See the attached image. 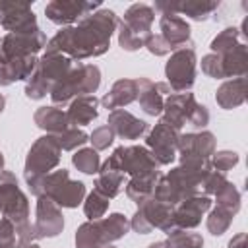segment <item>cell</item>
<instances>
[{"instance_id": "1", "label": "cell", "mask_w": 248, "mask_h": 248, "mask_svg": "<svg viewBox=\"0 0 248 248\" xmlns=\"http://www.w3.org/2000/svg\"><path fill=\"white\" fill-rule=\"evenodd\" d=\"M120 25L116 12L99 8L97 12L81 17L78 25L60 27L48 39L45 52H60L72 60H85L105 54L110 48V39Z\"/></svg>"}, {"instance_id": "2", "label": "cell", "mask_w": 248, "mask_h": 248, "mask_svg": "<svg viewBox=\"0 0 248 248\" xmlns=\"http://www.w3.org/2000/svg\"><path fill=\"white\" fill-rule=\"evenodd\" d=\"M0 213L12 221L19 248H27L37 240L35 229L29 221V200L12 170L0 172Z\"/></svg>"}, {"instance_id": "3", "label": "cell", "mask_w": 248, "mask_h": 248, "mask_svg": "<svg viewBox=\"0 0 248 248\" xmlns=\"http://www.w3.org/2000/svg\"><path fill=\"white\" fill-rule=\"evenodd\" d=\"M60 157L62 149L56 141V136L45 134L33 141V145L27 151L23 167V178L33 196L39 198L43 194V180L60 165Z\"/></svg>"}, {"instance_id": "4", "label": "cell", "mask_w": 248, "mask_h": 248, "mask_svg": "<svg viewBox=\"0 0 248 248\" xmlns=\"http://www.w3.org/2000/svg\"><path fill=\"white\" fill-rule=\"evenodd\" d=\"M74 68V60L60 52H45L29 79L25 81V97L31 101H41L50 95V89Z\"/></svg>"}, {"instance_id": "5", "label": "cell", "mask_w": 248, "mask_h": 248, "mask_svg": "<svg viewBox=\"0 0 248 248\" xmlns=\"http://www.w3.org/2000/svg\"><path fill=\"white\" fill-rule=\"evenodd\" d=\"M101 85V70L95 64H78L74 66L52 89L50 101L54 107H66L76 97L95 95Z\"/></svg>"}, {"instance_id": "6", "label": "cell", "mask_w": 248, "mask_h": 248, "mask_svg": "<svg viewBox=\"0 0 248 248\" xmlns=\"http://www.w3.org/2000/svg\"><path fill=\"white\" fill-rule=\"evenodd\" d=\"M99 170H118L122 174H130L132 178L159 170V163L143 145H120L108 155L105 163H101Z\"/></svg>"}, {"instance_id": "7", "label": "cell", "mask_w": 248, "mask_h": 248, "mask_svg": "<svg viewBox=\"0 0 248 248\" xmlns=\"http://www.w3.org/2000/svg\"><path fill=\"white\" fill-rule=\"evenodd\" d=\"M41 196L50 198L58 207L74 209L79 203H83V200L87 196V190H85V184L81 180H72L70 178V170L58 169V170H52L45 176Z\"/></svg>"}, {"instance_id": "8", "label": "cell", "mask_w": 248, "mask_h": 248, "mask_svg": "<svg viewBox=\"0 0 248 248\" xmlns=\"http://www.w3.org/2000/svg\"><path fill=\"white\" fill-rule=\"evenodd\" d=\"M172 211H174V205L159 202L151 196L149 200L138 205L136 213L130 219V229H134L138 234H149L153 229H159L169 234L170 231L176 229L172 221Z\"/></svg>"}, {"instance_id": "9", "label": "cell", "mask_w": 248, "mask_h": 248, "mask_svg": "<svg viewBox=\"0 0 248 248\" xmlns=\"http://www.w3.org/2000/svg\"><path fill=\"white\" fill-rule=\"evenodd\" d=\"M196 66H198V56L194 45L170 52L165 64V78L172 93H186L194 87Z\"/></svg>"}, {"instance_id": "10", "label": "cell", "mask_w": 248, "mask_h": 248, "mask_svg": "<svg viewBox=\"0 0 248 248\" xmlns=\"http://www.w3.org/2000/svg\"><path fill=\"white\" fill-rule=\"evenodd\" d=\"M46 43L48 39L41 27L27 33H6L0 37V62L37 56L46 46Z\"/></svg>"}, {"instance_id": "11", "label": "cell", "mask_w": 248, "mask_h": 248, "mask_svg": "<svg viewBox=\"0 0 248 248\" xmlns=\"http://www.w3.org/2000/svg\"><path fill=\"white\" fill-rule=\"evenodd\" d=\"M101 8V2L95 0H52L45 6V14L46 17L62 27L74 25L76 21H79L81 17L97 12Z\"/></svg>"}, {"instance_id": "12", "label": "cell", "mask_w": 248, "mask_h": 248, "mask_svg": "<svg viewBox=\"0 0 248 248\" xmlns=\"http://www.w3.org/2000/svg\"><path fill=\"white\" fill-rule=\"evenodd\" d=\"M178 136L180 132L170 128L165 122H157L145 138L147 149L151 151V155L155 157V161L159 163V167L163 165H170L176 159V143H178Z\"/></svg>"}, {"instance_id": "13", "label": "cell", "mask_w": 248, "mask_h": 248, "mask_svg": "<svg viewBox=\"0 0 248 248\" xmlns=\"http://www.w3.org/2000/svg\"><path fill=\"white\" fill-rule=\"evenodd\" d=\"M35 236L39 238H54L64 231V215L62 207H58L50 198L39 196L35 205Z\"/></svg>"}, {"instance_id": "14", "label": "cell", "mask_w": 248, "mask_h": 248, "mask_svg": "<svg viewBox=\"0 0 248 248\" xmlns=\"http://www.w3.org/2000/svg\"><path fill=\"white\" fill-rule=\"evenodd\" d=\"M0 27L8 33H27L39 29L37 16L25 2L0 0Z\"/></svg>"}, {"instance_id": "15", "label": "cell", "mask_w": 248, "mask_h": 248, "mask_svg": "<svg viewBox=\"0 0 248 248\" xmlns=\"http://www.w3.org/2000/svg\"><path fill=\"white\" fill-rule=\"evenodd\" d=\"M200 103L196 101L194 93L186 91V93H170L165 97V105H163V112H161V122L169 124L174 130H182L186 122H190L192 112L196 110Z\"/></svg>"}, {"instance_id": "16", "label": "cell", "mask_w": 248, "mask_h": 248, "mask_svg": "<svg viewBox=\"0 0 248 248\" xmlns=\"http://www.w3.org/2000/svg\"><path fill=\"white\" fill-rule=\"evenodd\" d=\"M211 205H213L211 198L203 196V194L182 200L180 203L174 205V211H172L174 227L176 229H186V231L196 229L202 223V217L211 209Z\"/></svg>"}, {"instance_id": "17", "label": "cell", "mask_w": 248, "mask_h": 248, "mask_svg": "<svg viewBox=\"0 0 248 248\" xmlns=\"http://www.w3.org/2000/svg\"><path fill=\"white\" fill-rule=\"evenodd\" d=\"M138 103L141 107V110L149 116H161L163 112V105H165V97L170 95V87L165 81H151L147 78H138Z\"/></svg>"}, {"instance_id": "18", "label": "cell", "mask_w": 248, "mask_h": 248, "mask_svg": "<svg viewBox=\"0 0 248 248\" xmlns=\"http://www.w3.org/2000/svg\"><path fill=\"white\" fill-rule=\"evenodd\" d=\"M215 147H217V140L209 130L180 134L176 143L178 155L202 157V159H211V155L215 153Z\"/></svg>"}, {"instance_id": "19", "label": "cell", "mask_w": 248, "mask_h": 248, "mask_svg": "<svg viewBox=\"0 0 248 248\" xmlns=\"http://www.w3.org/2000/svg\"><path fill=\"white\" fill-rule=\"evenodd\" d=\"M107 126L114 132V136H118L122 140H140L143 134L149 132V126L145 120L134 116L132 112H128L124 108L110 110L108 118H107Z\"/></svg>"}, {"instance_id": "20", "label": "cell", "mask_w": 248, "mask_h": 248, "mask_svg": "<svg viewBox=\"0 0 248 248\" xmlns=\"http://www.w3.org/2000/svg\"><path fill=\"white\" fill-rule=\"evenodd\" d=\"M159 29H161V37L167 41V45L174 50L178 48H184V46H190L194 45L190 41V35H192V27L190 23L180 17V16H161L159 19Z\"/></svg>"}, {"instance_id": "21", "label": "cell", "mask_w": 248, "mask_h": 248, "mask_svg": "<svg viewBox=\"0 0 248 248\" xmlns=\"http://www.w3.org/2000/svg\"><path fill=\"white\" fill-rule=\"evenodd\" d=\"M155 21V10L153 6L149 4H141V2H136L132 4L126 12H124V17H122V25H126L130 31H134L136 35L140 37H149L151 35V25Z\"/></svg>"}, {"instance_id": "22", "label": "cell", "mask_w": 248, "mask_h": 248, "mask_svg": "<svg viewBox=\"0 0 248 248\" xmlns=\"http://www.w3.org/2000/svg\"><path fill=\"white\" fill-rule=\"evenodd\" d=\"M136 99H138V83H136V79L122 78V79H116L112 83V87L103 95V99L99 103L108 110H116V108H122L126 105L134 103Z\"/></svg>"}, {"instance_id": "23", "label": "cell", "mask_w": 248, "mask_h": 248, "mask_svg": "<svg viewBox=\"0 0 248 248\" xmlns=\"http://www.w3.org/2000/svg\"><path fill=\"white\" fill-rule=\"evenodd\" d=\"M66 116H68L70 126H74V128L91 124L99 116V99L95 95L76 97L70 103V107L66 110Z\"/></svg>"}, {"instance_id": "24", "label": "cell", "mask_w": 248, "mask_h": 248, "mask_svg": "<svg viewBox=\"0 0 248 248\" xmlns=\"http://www.w3.org/2000/svg\"><path fill=\"white\" fill-rule=\"evenodd\" d=\"M244 101H246V78L227 79L215 91V103L225 110L238 108L240 105H244Z\"/></svg>"}, {"instance_id": "25", "label": "cell", "mask_w": 248, "mask_h": 248, "mask_svg": "<svg viewBox=\"0 0 248 248\" xmlns=\"http://www.w3.org/2000/svg\"><path fill=\"white\" fill-rule=\"evenodd\" d=\"M33 120L41 130H45L50 136H58V134H62L64 130L70 128L66 110H62L60 107H54V105L39 107L33 114Z\"/></svg>"}, {"instance_id": "26", "label": "cell", "mask_w": 248, "mask_h": 248, "mask_svg": "<svg viewBox=\"0 0 248 248\" xmlns=\"http://www.w3.org/2000/svg\"><path fill=\"white\" fill-rule=\"evenodd\" d=\"M39 58L29 56V58H19V60H10V62H0V87H8L16 81H27L33 70L37 68Z\"/></svg>"}, {"instance_id": "27", "label": "cell", "mask_w": 248, "mask_h": 248, "mask_svg": "<svg viewBox=\"0 0 248 248\" xmlns=\"http://www.w3.org/2000/svg\"><path fill=\"white\" fill-rule=\"evenodd\" d=\"M221 58V68H223V76L225 78H244L248 72V48L244 43L236 45L232 50L217 54Z\"/></svg>"}, {"instance_id": "28", "label": "cell", "mask_w": 248, "mask_h": 248, "mask_svg": "<svg viewBox=\"0 0 248 248\" xmlns=\"http://www.w3.org/2000/svg\"><path fill=\"white\" fill-rule=\"evenodd\" d=\"M161 176V170H155V172H149V174H141V176H132L126 184H124V190H126V196L134 202V203H141L145 200H149L153 196V190H155V184Z\"/></svg>"}, {"instance_id": "29", "label": "cell", "mask_w": 248, "mask_h": 248, "mask_svg": "<svg viewBox=\"0 0 248 248\" xmlns=\"http://www.w3.org/2000/svg\"><path fill=\"white\" fill-rule=\"evenodd\" d=\"M101 231H103V238L105 244H112L120 238H124V234L130 231V219L122 213H108V217H101Z\"/></svg>"}, {"instance_id": "30", "label": "cell", "mask_w": 248, "mask_h": 248, "mask_svg": "<svg viewBox=\"0 0 248 248\" xmlns=\"http://www.w3.org/2000/svg\"><path fill=\"white\" fill-rule=\"evenodd\" d=\"M219 6H221L219 0H180L178 16L182 14L194 21H205Z\"/></svg>"}, {"instance_id": "31", "label": "cell", "mask_w": 248, "mask_h": 248, "mask_svg": "<svg viewBox=\"0 0 248 248\" xmlns=\"http://www.w3.org/2000/svg\"><path fill=\"white\" fill-rule=\"evenodd\" d=\"M105 238L101 231V223L97 221H85L76 231V248H103Z\"/></svg>"}, {"instance_id": "32", "label": "cell", "mask_w": 248, "mask_h": 248, "mask_svg": "<svg viewBox=\"0 0 248 248\" xmlns=\"http://www.w3.org/2000/svg\"><path fill=\"white\" fill-rule=\"evenodd\" d=\"M124 174L118 172V170H99L97 172V178H95V192L103 194L105 198L112 200L120 194V190L124 188Z\"/></svg>"}, {"instance_id": "33", "label": "cell", "mask_w": 248, "mask_h": 248, "mask_svg": "<svg viewBox=\"0 0 248 248\" xmlns=\"http://www.w3.org/2000/svg\"><path fill=\"white\" fill-rule=\"evenodd\" d=\"M72 165L83 174H97L101 169L99 151H95L93 147H79L72 155Z\"/></svg>"}, {"instance_id": "34", "label": "cell", "mask_w": 248, "mask_h": 248, "mask_svg": "<svg viewBox=\"0 0 248 248\" xmlns=\"http://www.w3.org/2000/svg\"><path fill=\"white\" fill-rule=\"evenodd\" d=\"M165 244H167V248H202L203 236L200 232H194V231L174 229L167 234Z\"/></svg>"}, {"instance_id": "35", "label": "cell", "mask_w": 248, "mask_h": 248, "mask_svg": "<svg viewBox=\"0 0 248 248\" xmlns=\"http://www.w3.org/2000/svg\"><path fill=\"white\" fill-rule=\"evenodd\" d=\"M215 203L227 211H231L232 215H236L240 211V192L232 182H225L221 186V190H217L215 194Z\"/></svg>"}, {"instance_id": "36", "label": "cell", "mask_w": 248, "mask_h": 248, "mask_svg": "<svg viewBox=\"0 0 248 248\" xmlns=\"http://www.w3.org/2000/svg\"><path fill=\"white\" fill-rule=\"evenodd\" d=\"M236 45H240V31L238 27H225L221 33H217L209 45L213 54H223L232 50Z\"/></svg>"}, {"instance_id": "37", "label": "cell", "mask_w": 248, "mask_h": 248, "mask_svg": "<svg viewBox=\"0 0 248 248\" xmlns=\"http://www.w3.org/2000/svg\"><path fill=\"white\" fill-rule=\"evenodd\" d=\"M232 217H234V215H232L231 211H227V209L215 205L213 209H209V215H207V221H205L207 231H209L213 236L225 234V232L229 231L231 223H232Z\"/></svg>"}, {"instance_id": "38", "label": "cell", "mask_w": 248, "mask_h": 248, "mask_svg": "<svg viewBox=\"0 0 248 248\" xmlns=\"http://www.w3.org/2000/svg\"><path fill=\"white\" fill-rule=\"evenodd\" d=\"M108 203H110V200L105 198L103 194H99L95 190L89 192L83 200V213H85L87 221H97V219L105 217V213L108 209Z\"/></svg>"}, {"instance_id": "39", "label": "cell", "mask_w": 248, "mask_h": 248, "mask_svg": "<svg viewBox=\"0 0 248 248\" xmlns=\"http://www.w3.org/2000/svg\"><path fill=\"white\" fill-rule=\"evenodd\" d=\"M56 141H58V145H60L62 151H76V149L83 147L89 141V134H85L79 128L70 126L68 130H64L62 134L56 136Z\"/></svg>"}, {"instance_id": "40", "label": "cell", "mask_w": 248, "mask_h": 248, "mask_svg": "<svg viewBox=\"0 0 248 248\" xmlns=\"http://www.w3.org/2000/svg\"><path fill=\"white\" fill-rule=\"evenodd\" d=\"M145 37H140V35H136L134 31H130L126 25H118V45H120V48L122 50H128V52H136V50H140L143 45H145Z\"/></svg>"}, {"instance_id": "41", "label": "cell", "mask_w": 248, "mask_h": 248, "mask_svg": "<svg viewBox=\"0 0 248 248\" xmlns=\"http://www.w3.org/2000/svg\"><path fill=\"white\" fill-rule=\"evenodd\" d=\"M211 167L215 169V170H219V172H225L227 174V170H231L232 167H236L238 165V153L236 151H231V149H223V151H215L213 155H211Z\"/></svg>"}, {"instance_id": "42", "label": "cell", "mask_w": 248, "mask_h": 248, "mask_svg": "<svg viewBox=\"0 0 248 248\" xmlns=\"http://www.w3.org/2000/svg\"><path fill=\"white\" fill-rule=\"evenodd\" d=\"M89 141H91V147L95 151H103V149H108L114 141V132L105 124V126H99L95 128L91 134H89Z\"/></svg>"}, {"instance_id": "43", "label": "cell", "mask_w": 248, "mask_h": 248, "mask_svg": "<svg viewBox=\"0 0 248 248\" xmlns=\"http://www.w3.org/2000/svg\"><path fill=\"white\" fill-rule=\"evenodd\" d=\"M225 182H229V180H227V174H225V172H219V170H215V169H211V170L203 176V180H202L200 194L211 196V194H215L217 190H221V186H223Z\"/></svg>"}, {"instance_id": "44", "label": "cell", "mask_w": 248, "mask_h": 248, "mask_svg": "<svg viewBox=\"0 0 248 248\" xmlns=\"http://www.w3.org/2000/svg\"><path fill=\"white\" fill-rule=\"evenodd\" d=\"M202 72L207 76V78H213V79H225L223 76V68H221V58L213 52L202 56Z\"/></svg>"}, {"instance_id": "45", "label": "cell", "mask_w": 248, "mask_h": 248, "mask_svg": "<svg viewBox=\"0 0 248 248\" xmlns=\"http://www.w3.org/2000/svg\"><path fill=\"white\" fill-rule=\"evenodd\" d=\"M143 46H145L153 56H167V54L172 52V48L167 45V41H165L159 33H151V35L147 37V41H145Z\"/></svg>"}, {"instance_id": "46", "label": "cell", "mask_w": 248, "mask_h": 248, "mask_svg": "<svg viewBox=\"0 0 248 248\" xmlns=\"http://www.w3.org/2000/svg\"><path fill=\"white\" fill-rule=\"evenodd\" d=\"M188 124H192L194 128H198V130H203L207 124H209V110H207V107L205 105H198L196 107V110L192 112V116H190V122Z\"/></svg>"}, {"instance_id": "47", "label": "cell", "mask_w": 248, "mask_h": 248, "mask_svg": "<svg viewBox=\"0 0 248 248\" xmlns=\"http://www.w3.org/2000/svg\"><path fill=\"white\" fill-rule=\"evenodd\" d=\"M178 4L180 0H157L153 10L161 12V16H178Z\"/></svg>"}, {"instance_id": "48", "label": "cell", "mask_w": 248, "mask_h": 248, "mask_svg": "<svg viewBox=\"0 0 248 248\" xmlns=\"http://www.w3.org/2000/svg\"><path fill=\"white\" fill-rule=\"evenodd\" d=\"M246 240H248L246 232H238L229 240V248H246Z\"/></svg>"}, {"instance_id": "49", "label": "cell", "mask_w": 248, "mask_h": 248, "mask_svg": "<svg viewBox=\"0 0 248 248\" xmlns=\"http://www.w3.org/2000/svg\"><path fill=\"white\" fill-rule=\"evenodd\" d=\"M0 248H19L17 240H8V242H0Z\"/></svg>"}, {"instance_id": "50", "label": "cell", "mask_w": 248, "mask_h": 248, "mask_svg": "<svg viewBox=\"0 0 248 248\" xmlns=\"http://www.w3.org/2000/svg\"><path fill=\"white\" fill-rule=\"evenodd\" d=\"M147 248H167V244H165V240H157V242H151Z\"/></svg>"}, {"instance_id": "51", "label": "cell", "mask_w": 248, "mask_h": 248, "mask_svg": "<svg viewBox=\"0 0 248 248\" xmlns=\"http://www.w3.org/2000/svg\"><path fill=\"white\" fill-rule=\"evenodd\" d=\"M4 108H6V97H4L2 93H0V112H2Z\"/></svg>"}, {"instance_id": "52", "label": "cell", "mask_w": 248, "mask_h": 248, "mask_svg": "<svg viewBox=\"0 0 248 248\" xmlns=\"http://www.w3.org/2000/svg\"><path fill=\"white\" fill-rule=\"evenodd\" d=\"M4 170V155H2V151H0V172Z\"/></svg>"}, {"instance_id": "53", "label": "cell", "mask_w": 248, "mask_h": 248, "mask_svg": "<svg viewBox=\"0 0 248 248\" xmlns=\"http://www.w3.org/2000/svg\"><path fill=\"white\" fill-rule=\"evenodd\" d=\"M27 248H41V246H39L37 242H33V244H31V246H27Z\"/></svg>"}, {"instance_id": "54", "label": "cell", "mask_w": 248, "mask_h": 248, "mask_svg": "<svg viewBox=\"0 0 248 248\" xmlns=\"http://www.w3.org/2000/svg\"><path fill=\"white\" fill-rule=\"evenodd\" d=\"M103 248H116V246H112V244H107V246H103Z\"/></svg>"}]
</instances>
